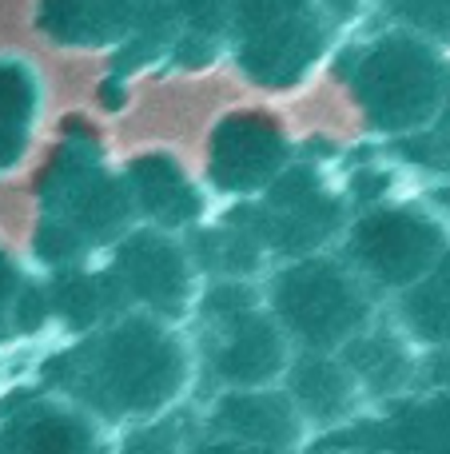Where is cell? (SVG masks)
Returning <instances> with one entry per match:
<instances>
[{
	"instance_id": "8fae6325",
	"label": "cell",
	"mask_w": 450,
	"mask_h": 454,
	"mask_svg": "<svg viewBox=\"0 0 450 454\" xmlns=\"http://www.w3.org/2000/svg\"><path fill=\"white\" fill-rule=\"evenodd\" d=\"M339 359L355 375L367 407H383V403L399 399V395H411L415 379H419V347L403 331L391 327L359 331L339 351Z\"/></svg>"
},
{
	"instance_id": "5b68a950",
	"label": "cell",
	"mask_w": 450,
	"mask_h": 454,
	"mask_svg": "<svg viewBox=\"0 0 450 454\" xmlns=\"http://www.w3.org/2000/svg\"><path fill=\"white\" fill-rule=\"evenodd\" d=\"M450 251V231L443 220L427 212H407V207H387V212L367 215L351 231V263L363 283L387 291H411L419 279H427L443 255Z\"/></svg>"
},
{
	"instance_id": "e0dca14e",
	"label": "cell",
	"mask_w": 450,
	"mask_h": 454,
	"mask_svg": "<svg viewBox=\"0 0 450 454\" xmlns=\"http://www.w3.org/2000/svg\"><path fill=\"white\" fill-rule=\"evenodd\" d=\"M20 291H24L20 271H16V267L0 255V311H8V307L16 303V295H20Z\"/></svg>"
},
{
	"instance_id": "6da1fadb",
	"label": "cell",
	"mask_w": 450,
	"mask_h": 454,
	"mask_svg": "<svg viewBox=\"0 0 450 454\" xmlns=\"http://www.w3.org/2000/svg\"><path fill=\"white\" fill-rule=\"evenodd\" d=\"M44 391L88 411L104 431L148 423L183 407L196 383L191 347L156 315H116L44 367Z\"/></svg>"
},
{
	"instance_id": "8992f818",
	"label": "cell",
	"mask_w": 450,
	"mask_h": 454,
	"mask_svg": "<svg viewBox=\"0 0 450 454\" xmlns=\"http://www.w3.org/2000/svg\"><path fill=\"white\" fill-rule=\"evenodd\" d=\"M199 434L207 442L255 450L299 454L307 447V427L283 395V387H252V391H215L199 411Z\"/></svg>"
},
{
	"instance_id": "9a60e30c",
	"label": "cell",
	"mask_w": 450,
	"mask_h": 454,
	"mask_svg": "<svg viewBox=\"0 0 450 454\" xmlns=\"http://www.w3.org/2000/svg\"><path fill=\"white\" fill-rule=\"evenodd\" d=\"M415 391H450V347H427V351H419Z\"/></svg>"
},
{
	"instance_id": "2e32d148",
	"label": "cell",
	"mask_w": 450,
	"mask_h": 454,
	"mask_svg": "<svg viewBox=\"0 0 450 454\" xmlns=\"http://www.w3.org/2000/svg\"><path fill=\"white\" fill-rule=\"evenodd\" d=\"M28 112V92L12 84V72L0 68V128H12Z\"/></svg>"
},
{
	"instance_id": "277c9868",
	"label": "cell",
	"mask_w": 450,
	"mask_h": 454,
	"mask_svg": "<svg viewBox=\"0 0 450 454\" xmlns=\"http://www.w3.org/2000/svg\"><path fill=\"white\" fill-rule=\"evenodd\" d=\"M450 60L443 48L427 44L423 36H391L371 52L367 64V96H371V120L387 132H419L435 124L446 96Z\"/></svg>"
},
{
	"instance_id": "5bb4252c",
	"label": "cell",
	"mask_w": 450,
	"mask_h": 454,
	"mask_svg": "<svg viewBox=\"0 0 450 454\" xmlns=\"http://www.w3.org/2000/svg\"><path fill=\"white\" fill-rule=\"evenodd\" d=\"M395 16L435 48H450V0H387Z\"/></svg>"
},
{
	"instance_id": "d6986e66",
	"label": "cell",
	"mask_w": 450,
	"mask_h": 454,
	"mask_svg": "<svg viewBox=\"0 0 450 454\" xmlns=\"http://www.w3.org/2000/svg\"><path fill=\"white\" fill-rule=\"evenodd\" d=\"M438 148H443V156H446V168H450V76H446V96H443V108H438Z\"/></svg>"
},
{
	"instance_id": "3957f363",
	"label": "cell",
	"mask_w": 450,
	"mask_h": 454,
	"mask_svg": "<svg viewBox=\"0 0 450 454\" xmlns=\"http://www.w3.org/2000/svg\"><path fill=\"white\" fill-rule=\"evenodd\" d=\"M204 367L220 383V391L279 387L287 363L295 359V347L283 327L271 319V311H260L244 283H215L204 299Z\"/></svg>"
},
{
	"instance_id": "52a82bcc",
	"label": "cell",
	"mask_w": 450,
	"mask_h": 454,
	"mask_svg": "<svg viewBox=\"0 0 450 454\" xmlns=\"http://www.w3.org/2000/svg\"><path fill=\"white\" fill-rule=\"evenodd\" d=\"M0 454H112V431L60 395H24L0 411Z\"/></svg>"
},
{
	"instance_id": "4fadbf2b",
	"label": "cell",
	"mask_w": 450,
	"mask_h": 454,
	"mask_svg": "<svg viewBox=\"0 0 450 454\" xmlns=\"http://www.w3.org/2000/svg\"><path fill=\"white\" fill-rule=\"evenodd\" d=\"M220 164H228V168H220L215 176H220L223 184H231L236 192H247L275 164V136H271L268 128H247V132L231 128L228 156H220Z\"/></svg>"
},
{
	"instance_id": "9c48e42d",
	"label": "cell",
	"mask_w": 450,
	"mask_h": 454,
	"mask_svg": "<svg viewBox=\"0 0 450 454\" xmlns=\"http://www.w3.org/2000/svg\"><path fill=\"white\" fill-rule=\"evenodd\" d=\"M283 395L291 407L299 411L307 434H323L335 427H347L367 411V399L359 391L355 375L339 355H319V351H295L287 363L283 379H279Z\"/></svg>"
},
{
	"instance_id": "ba28073f",
	"label": "cell",
	"mask_w": 450,
	"mask_h": 454,
	"mask_svg": "<svg viewBox=\"0 0 450 454\" xmlns=\"http://www.w3.org/2000/svg\"><path fill=\"white\" fill-rule=\"evenodd\" d=\"M116 279L120 295L128 303H136L144 315L156 319H175L188 311L191 303V267L175 243H167L164 235H132L116 255Z\"/></svg>"
},
{
	"instance_id": "7a4b0ae2",
	"label": "cell",
	"mask_w": 450,
	"mask_h": 454,
	"mask_svg": "<svg viewBox=\"0 0 450 454\" xmlns=\"http://www.w3.org/2000/svg\"><path fill=\"white\" fill-rule=\"evenodd\" d=\"M271 319L295 351L339 355L359 331L371 327V295L355 267L335 259H299L271 287Z\"/></svg>"
},
{
	"instance_id": "7c38bea8",
	"label": "cell",
	"mask_w": 450,
	"mask_h": 454,
	"mask_svg": "<svg viewBox=\"0 0 450 454\" xmlns=\"http://www.w3.org/2000/svg\"><path fill=\"white\" fill-rule=\"evenodd\" d=\"M399 319H403V335L419 351L450 347V251L427 279H419L411 291H403Z\"/></svg>"
},
{
	"instance_id": "ac0fdd59",
	"label": "cell",
	"mask_w": 450,
	"mask_h": 454,
	"mask_svg": "<svg viewBox=\"0 0 450 454\" xmlns=\"http://www.w3.org/2000/svg\"><path fill=\"white\" fill-rule=\"evenodd\" d=\"M191 454H287V450H255V447H228V442H207L204 434L196 439Z\"/></svg>"
},
{
	"instance_id": "30bf717a",
	"label": "cell",
	"mask_w": 450,
	"mask_h": 454,
	"mask_svg": "<svg viewBox=\"0 0 450 454\" xmlns=\"http://www.w3.org/2000/svg\"><path fill=\"white\" fill-rule=\"evenodd\" d=\"M383 454H450V391H411L355 419Z\"/></svg>"
}]
</instances>
